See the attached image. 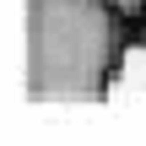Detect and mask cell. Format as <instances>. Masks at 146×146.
Returning <instances> with one entry per match:
<instances>
[{
	"instance_id": "1",
	"label": "cell",
	"mask_w": 146,
	"mask_h": 146,
	"mask_svg": "<svg viewBox=\"0 0 146 146\" xmlns=\"http://www.w3.org/2000/svg\"><path fill=\"white\" fill-rule=\"evenodd\" d=\"M130 43L114 0H27V92L38 103H103Z\"/></svg>"
},
{
	"instance_id": "2",
	"label": "cell",
	"mask_w": 146,
	"mask_h": 146,
	"mask_svg": "<svg viewBox=\"0 0 146 146\" xmlns=\"http://www.w3.org/2000/svg\"><path fill=\"white\" fill-rule=\"evenodd\" d=\"M114 5H119L130 22H141V16H146V0H114Z\"/></svg>"
}]
</instances>
